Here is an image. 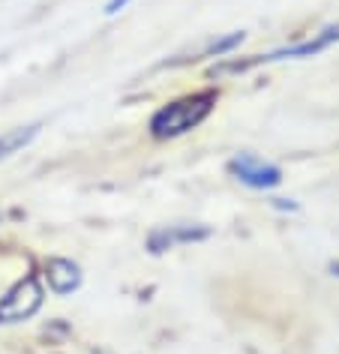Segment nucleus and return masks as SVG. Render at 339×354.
Instances as JSON below:
<instances>
[{
  "mask_svg": "<svg viewBox=\"0 0 339 354\" xmlns=\"http://www.w3.org/2000/svg\"><path fill=\"white\" fill-rule=\"evenodd\" d=\"M213 102H217V93H192V96H183L165 109H159L150 120V132L156 138H174V136H183L190 132L192 127L208 118Z\"/></svg>",
  "mask_w": 339,
  "mask_h": 354,
  "instance_id": "nucleus-1",
  "label": "nucleus"
},
{
  "mask_svg": "<svg viewBox=\"0 0 339 354\" xmlns=\"http://www.w3.org/2000/svg\"><path fill=\"white\" fill-rule=\"evenodd\" d=\"M42 306V286L37 277H24L0 297V324H12L30 318Z\"/></svg>",
  "mask_w": 339,
  "mask_h": 354,
  "instance_id": "nucleus-2",
  "label": "nucleus"
},
{
  "mask_svg": "<svg viewBox=\"0 0 339 354\" xmlns=\"http://www.w3.org/2000/svg\"><path fill=\"white\" fill-rule=\"evenodd\" d=\"M228 171L235 174L240 183H246V187H253V189H273L276 183L282 180L280 168L273 162H264V159L255 153H237L228 162Z\"/></svg>",
  "mask_w": 339,
  "mask_h": 354,
  "instance_id": "nucleus-3",
  "label": "nucleus"
},
{
  "mask_svg": "<svg viewBox=\"0 0 339 354\" xmlns=\"http://www.w3.org/2000/svg\"><path fill=\"white\" fill-rule=\"evenodd\" d=\"M46 279L55 295H73V291L82 286V268L69 259H48Z\"/></svg>",
  "mask_w": 339,
  "mask_h": 354,
  "instance_id": "nucleus-4",
  "label": "nucleus"
},
{
  "mask_svg": "<svg viewBox=\"0 0 339 354\" xmlns=\"http://www.w3.org/2000/svg\"><path fill=\"white\" fill-rule=\"evenodd\" d=\"M204 237H210V228H204V225H168L150 234V250L163 252L177 243H192V241H204Z\"/></svg>",
  "mask_w": 339,
  "mask_h": 354,
  "instance_id": "nucleus-5",
  "label": "nucleus"
},
{
  "mask_svg": "<svg viewBox=\"0 0 339 354\" xmlns=\"http://www.w3.org/2000/svg\"><path fill=\"white\" fill-rule=\"evenodd\" d=\"M37 136V127H21V129H12L10 136H3L0 138V156H10V153H15L19 147H24L28 141Z\"/></svg>",
  "mask_w": 339,
  "mask_h": 354,
  "instance_id": "nucleus-6",
  "label": "nucleus"
},
{
  "mask_svg": "<svg viewBox=\"0 0 339 354\" xmlns=\"http://www.w3.org/2000/svg\"><path fill=\"white\" fill-rule=\"evenodd\" d=\"M127 3H129V0H109V6H105V12H109V15H114V12H120L123 6H127Z\"/></svg>",
  "mask_w": 339,
  "mask_h": 354,
  "instance_id": "nucleus-7",
  "label": "nucleus"
},
{
  "mask_svg": "<svg viewBox=\"0 0 339 354\" xmlns=\"http://www.w3.org/2000/svg\"><path fill=\"white\" fill-rule=\"evenodd\" d=\"M330 273H333V277H339V261H330Z\"/></svg>",
  "mask_w": 339,
  "mask_h": 354,
  "instance_id": "nucleus-8",
  "label": "nucleus"
},
{
  "mask_svg": "<svg viewBox=\"0 0 339 354\" xmlns=\"http://www.w3.org/2000/svg\"><path fill=\"white\" fill-rule=\"evenodd\" d=\"M96 354H105V351H96Z\"/></svg>",
  "mask_w": 339,
  "mask_h": 354,
  "instance_id": "nucleus-9",
  "label": "nucleus"
}]
</instances>
